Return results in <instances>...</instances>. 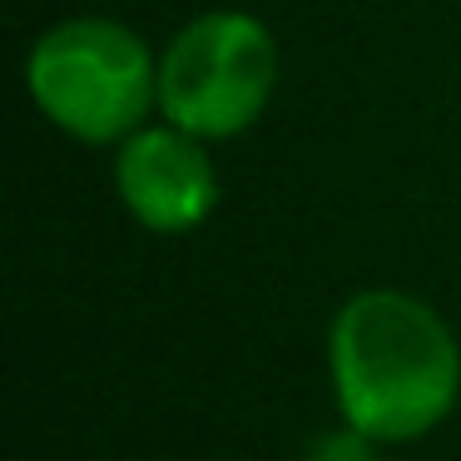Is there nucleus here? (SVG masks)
<instances>
[{
    "label": "nucleus",
    "instance_id": "nucleus-1",
    "mask_svg": "<svg viewBox=\"0 0 461 461\" xmlns=\"http://www.w3.org/2000/svg\"><path fill=\"white\" fill-rule=\"evenodd\" d=\"M328 377L348 427L421 441L461 397V348L437 308L402 288H362L332 312Z\"/></svg>",
    "mask_w": 461,
    "mask_h": 461
},
{
    "label": "nucleus",
    "instance_id": "nucleus-2",
    "mask_svg": "<svg viewBox=\"0 0 461 461\" xmlns=\"http://www.w3.org/2000/svg\"><path fill=\"white\" fill-rule=\"evenodd\" d=\"M25 95L65 140L120 149L159 114V55L114 15H65L25 55Z\"/></svg>",
    "mask_w": 461,
    "mask_h": 461
},
{
    "label": "nucleus",
    "instance_id": "nucleus-3",
    "mask_svg": "<svg viewBox=\"0 0 461 461\" xmlns=\"http://www.w3.org/2000/svg\"><path fill=\"white\" fill-rule=\"evenodd\" d=\"M278 90V41L249 11H203L159 55V120L229 144L268 114Z\"/></svg>",
    "mask_w": 461,
    "mask_h": 461
},
{
    "label": "nucleus",
    "instance_id": "nucleus-4",
    "mask_svg": "<svg viewBox=\"0 0 461 461\" xmlns=\"http://www.w3.org/2000/svg\"><path fill=\"white\" fill-rule=\"evenodd\" d=\"M213 144L169 120H149L114 149V194L124 213L149 233H194L219 209Z\"/></svg>",
    "mask_w": 461,
    "mask_h": 461
},
{
    "label": "nucleus",
    "instance_id": "nucleus-5",
    "mask_svg": "<svg viewBox=\"0 0 461 461\" xmlns=\"http://www.w3.org/2000/svg\"><path fill=\"white\" fill-rule=\"evenodd\" d=\"M377 447H382V441L362 437L357 427H348V421H342L338 431H322V437L312 441L308 461H377Z\"/></svg>",
    "mask_w": 461,
    "mask_h": 461
}]
</instances>
